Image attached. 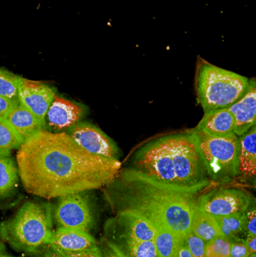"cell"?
<instances>
[{"instance_id":"37","label":"cell","mask_w":256,"mask_h":257,"mask_svg":"<svg viewBox=\"0 0 256 257\" xmlns=\"http://www.w3.org/2000/svg\"><path fill=\"white\" fill-rule=\"evenodd\" d=\"M247 257H256V252L250 251V253L247 255Z\"/></svg>"},{"instance_id":"25","label":"cell","mask_w":256,"mask_h":257,"mask_svg":"<svg viewBox=\"0 0 256 257\" xmlns=\"http://www.w3.org/2000/svg\"><path fill=\"white\" fill-rule=\"evenodd\" d=\"M0 96L18 102V75L0 68Z\"/></svg>"},{"instance_id":"22","label":"cell","mask_w":256,"mask_h":257,"mask_svg":"<svg viewBox=\"0 0 256 257\" xmlns=\"http://www.w3.org/2000/svg\"><path fill=\"white\" fill-rule=\"evenodd\" d=\"M215 220L220 230L221 236L228 239L238 238L240 234L245 233V212L227 216H216Z\"/></svg>"},{"instance_id":"2","label":"cell","mask_w":256,"mask_h":257,"mask_svg":"<svg viewBox=\"0 0 256 257\" xmlns=\"http://www.w3.org/2000/svg\"><path fill=\"white\" fill-rule=\"evenodd\" d=\"M112 186L118 208L139 207L158 216L183 242L190 231L197 195L159 183L128 167H121Z\"/></svg>"},{"instance_id":"21","label":"cell","mask_w":256,"mask_h":257,"mask_svg":"<svg viewBox=\"0 0 256 257\" xmlns=\"http://www.w3.org/2000/svg\"><path fill=\"white\" fill-rule=\"evenodd\" d=\"M17 164L9 156H0V198L9 196L19 180Z\"/></svg>"},{"instance_id":"11","label":"cell","mask_w":256,"mask_h":257,"mask_svg":"<svg viewBox=\"0 0 256 257\" xmlns=\"http://www.w3.org/2000/svg\"><path fill=\"white\" fill-rule=\"evenodd\" d=\"M50 86L18 76V102L45 123L46 113L55 97ZM46 124V123H45Z\"/></svg>"},{"instance_id":"41","label":"cell","mask_w":256,"mask_h":257,"mask_svg":"<svg viewBox=\"0 0 256 257\" xmlns=\"http://www.w3.org/2000/svg\"><path fill=\"white\" fill-rule=\"evenodd\" d=\"M252 184H253V185H254V186L256 187V180L254 181V182H253V183H252Z\"/></svg>"},{"instance_id":"1","label":"cell","mask_w":256,"mask_h":257,"mask_svg":"<svg viewBox=\"0 0 256 257\" xmlns=\"http://www.w3.org/2000/svg\"><path fill=\"white\" fill-rule=\"evenodd\" d=\"M16 164L24 189L48 200L106 187L122 167L119 159L84 150L67 132L47 129L21 144Z\"/></svg>"},{"instance_id":"9","label":"cell","mask_w":256,"mask_h":257,"mask_svg":"<svg viewBox=\"0 0 256 257\" xmlns=\"http://www.w3.org/2000/svg\"><path fill=\"white\" fill-rule=\"evenodd\" d=\"M53 219L58 227L89 232L94 218L86 192L60 197L53 210Z\"/></svg>"},{"instance_id":"32","label":"cell","mask_w":256,"mask_h":257,"mask_svg":"<svg viewBox=\"0 0 256 257\" xmlns=\"http://www.w3.org/2000/svg\"><path fill=\"white\" fill-rule=\"evenodd\" d=\"M102 254L103 257H127L116 244L112 243L111 241H106Z\"/></svg>"},{"instance_id":"30","label":"cell","mask_w":256,"mask_h":257,"mask_svg":"<svg viewBox=\"0 0 256 257\" xmlns=\"http://www.w3.org/2000/svg\"><path fill=\"white\" fill-rule=\"evenodd\" d=\"M57 252L64 257H103L102 250L98 247V245L95 247H92V248L81 250V251H75V252L57 251Z\"/></svg>"},{"instance_id":"14","label":"cell","mask_w":256,"mask_h":257,"mask_svg":"<svg viewBox=\"0 0 256 257\" xmlns=\"http://www.w3.org/2000/svg\"><path fill=\"white\" fill-rule=\"evenodd\" d=\"M48 244L56 251L75 252L95 247L97 241L89 232L57 227L52 231Z\"/></svg>"},{"instance_id":"20","label":"cell","mask_w":256,"mask_h":257,"mask_svg":"<svg viewBox=\"0 0 256 257\" xmlns=\"http://www.w3.org/2000/svg\"><path fill=\"white\" fill-rule=\"evenodd\" d=\"M190 231L205 242L221 236L215 217L199 208L196 204L192 213Z\"/></svg>"},{"instance_id":"6","label":"cell","mask_w":256,"mask_h":257,"mask_svg":"<svg viewBox=\"0 0 256 257\" xmlns=\"http://www.w3.org/2000/svg\"><path fill=\"white\" fill-rule=\"evenodd\" d=\"M199 149L204 157L214 186L236 180L239 172V136L208 135L193 129Z\"/></svg>"},{"instance_id":"33","label":"cell","mask_w":256,"mask_h":257,"mask_svg":"<svg viewBox=\"0 0 256 257\" xmlns=\"http://www.w3.org/2000/svg\"><path fill=\"white\" fill-rule=\"evenodd\" d=\"M248 248L250 251L256 252V235H250V236H245L244 238Z\"/></svg>"},{"instance_id":"19","label":"cell","mask_w":256,"mask_h":257,"mask_svg":"<svg viewBox=\"0 0 256 257\" xmlns=\"http://www.w3.org/2000/svg\"><path fill=\"white\" fill-rule=\"evenodd\" d=\"M193 129L208 135L229 134L234 132V118L228 108L207 111Z\"/></svg>"},{"instance_id":"7","label":"cell","mask_w":256,"mask_h":257,"mask_svg":"<svg viewBox=\"0 0 256 257\" xmlns=\"http://www.w3.org/2000/svg\"><path fill=\"white\" fill-rule=\"evenodd\" d=\"M125 167L159 183L181 190L175 176L168 134L151 139L141 145L131 155L130 163Z\"/></svg>"},{"instance_id":"24","label":"cell","mask_w":256,"mask_h":257,"mask_svg":"<svg viewBox=\"0 0 256 257\" xmlns=\"http://www.w3.org/2000/svg\"><path fill=\"white\" fill-rule=\"evenodd\" d=\"M122 251L127 257H158L153 240L139 241L125 238L124 249Z\"/></svg>"},{"instance_id":"28","label":"cell","mask_w":256,"mask_h":257,"mask_svg":"<svg viewBox=\"0 0 256 257\" xmlns=\"http://www.w3.org/2000/svg\"><path fill=\"white\" fill-rule=\"evenodd\" d=\"M245 236L256 235V200L253 199L248 209L245 211Z\"/></svg>"},{"instance_id":"12","label":"cell","mask_w":256,"mask_h":257,"mask_svg":"<svg viewBox=\"0 0 256 257\" xmlns=\"http://www.w3.org/2000/svg\"><path fill=\"white\" fill-rule=\"evenodd\" d=\"M87 109L82 104L55 95L45 117V123L55 132L71 128L84 117Z\"/></svg>"},{"instance_id":"23","label":"cell","mask_w":256,"mask_h":257,"mask_svg":"<svg viewBox=\"0 0 256 257\" xmlns=\"http://www.w3.org/2000/svg\"><path fill=\"white\" fill-rule=\"evenodd\" d=\"M22 141L6 119H0V156H7L18 149Z\"/></svg>"},{"instance_id":"36","label":"cell","mask_w":256,"mask_h":257,"mask_svg":"<svg viewBox=\"0 0 256 257\" xmlns=\"http://www.w3.org/2000/svg\"><path fill=\"white\" fill-rule=\"evenodd\" d=\"M0 257H14L11 256V255H8V254H6V253H3L2 251H0Z\"/></svg>"},{"instance_id":"8","label":"cell","mask_w":256,"mask_h":257,"mask_svg":"<svg viewBox=\"0 0 256 257\" xmlns=\"http://www.w3.org/2000/svg\"><path fill=\"white\" fill-rule=\"evenodd\" d=\"M253 199L244 189L222 185L201 193L196 199V205L214 217L227 216L244 213Z\"/></svg>"},{"instance_id":"13","label":"cell","mask_w":256,"mask_h":257,"mask_svg":"<svg viewBox=\"0 0 256 257\" xmlns=\"http://www.w3.org/2000/svg\"><path fill=\"white\" fill-rule=\"evenodd\" d=\"M234 118V133L241 136L256 124V78L249 79L244 94L228 107Z\"/></svg>"},{"instance_id":"31","label":"cell","mask_w":256,"mask_h":257,"mask_svg":"<svg viewBox=\"0 0 256 257\" xmlns=\"http://www.w3.org/2000/svg\"><path fill=\"white\" fill-rule=\"evenodd\" d=\"M19 102H15L9 100L5 97L0 96V119H5L10 111L18 104Z\"/></svg>"},{"instance_id":"42","label":"cell","mask_w":256,"mask_h":257,"mask_svg":"<svg viewBox=\"0 0 256 257\" xmlns=\"http://www.w3.org/2000/svg\"><path fill=\"white\" fill-rule=\"evenodd\" d=\"M255 125H256V124H255Z\"/></svg>"},{"instance_id":"5","label":"cell","mask_w":256,"mask_h":257,"mask_svg":"<svg viewBox=\"0 0 256 257\" xmlns=\"http://www.w3.org/2000/svg\"><path fill=\"white\" fill-rule=\"evenodd\" d=\"M249 79L203 61L196 80L197 100L204 112L228 108L244 94Z\"/></svg>"},{"instance_id":"40","label":"cell","mask_w":256,"mask_h":257,"mask_svg":"<svg viewBox=\"0 0 256 257\" xmlns=\"http://www.w3.org/2000/svg\"><path fill=\"white\" fill-rule=\"evenodd\" d=\"M2 248H3V246H2V245H1V244H0V251H1V250H2Z\"/></svg>"},{"instance_id":"27","label":"cell","mask_w":256,"mask_h":257,"mask_svg":"<svg viewBox=\"0 0 256 257\" xmlns=\"http://www.w3.org/2000/svg\"><path fill=\"white\" fill-rule=\"evenodd\" d=\"M183 242L192 257H206V242L193 232L189 231L186 234Z\"/></svg>"},{"instance_id":"39","label":"cell","mask_w":256,"mask_h":257,"mask_svg":"<svg viewBox=\"0 0 256 257\" xmlns=\"http://www.w3.org/2000/svg\"><path fill=\"white\" fill-rule=\"evenodd\" d=\"M171 257H177V252H176L175 254H173V255H172Z\"/></svg>"},{"instance_id":"26","label":"cell","mask_w":256,"mask_h":257,"mask_svg":"<svg viewBox=\"0 0 256 257\" xmlns=\"http://www.w3.org/2000/svg\"><path fill=\"white\" fill-rule=\"evenodd\" d=\"M231 239L218 236L206 242V257H230Z\"/></svg>"},{"instance_id":"29","label":"cell","mask_w":256,"mask_h":257,"mask_svg":"<svg viewBox=\"0 0 256 257\" xmlns=\"http://www.w3.org/2000/svg\"><path fill=\"white\" fill-rule=\"evenodd\" d=\"M250 253L244 238H234L231 240L230 257H247Z\"/></svg>"},{"instance_id":"16","label":"cell","mask_w":256,"mask_h":257,"mask_svg":"<svg viewBox=\"0 0 256 257\" xmlns=\"http://www.w3.org/2000/svg\"><path fill=\"white\" fill-rule=\"evenodd\" d=\"M243 183L256 180V125L239 136V172L238 177Z\"/></svg>"},{"instance_id":"35","label":"cell","mask_w":256,"mask_h":257,"mask_svg":"<svg viewBox=\"0 0 256 257\" xmlns=\"http://www.w3.org/2000/svg\"><path fill=\"white\" fill-rule=\"evenodd\" d=\"M48 257H64L63 255H61L60 253H58L56 250H54V249H52L51 247H50V249L47 251V252H45Z\"/></svg>"},{"instance_id":"18","label":"cell","mask_w":256,"mask_h":257,"mask_svg":"<svg viewBox=\"0 0 256 257\" xmlns=\"http://www.w3.org/2000/svg\"><path fill=\"white\" fill-rule=\"evenodd\" d=\"M119 218L126 230V237L133 240H153L155 231L152 223L140 212L122 208L117 209Z\"/></svg>"},{"instance_id":"34","label":"cell","mask_w":256,"mask_h":257,"mask_svg":"<svg viewBox=\"0 0 256 257\" xmlns=\"http://www.w3.org/2000/svg\"><path fill=\"white\" fill-rule=\"evenodd\" d=\"M177 257H192L190 254L188 248L186 247V245L184 244V242H182L177 250Z\"/></svg>"},{"instance_id":"38","label":"cell","mask_w":256,"mask_h":257,"mask_svg":"<svg viewBox=\"0 0 256 257\" xmlns=\"http://www.w3.org/2000/svg\"><path fill=\"white\" fill-rule=\"evenodd\" d=\"M38 257H48V255H47V254H46V253H44V254H43V255H40V256H38Z\"/></svg>"},{"instance_id":"4","label":"cell","mask_w":256,"mask_h":257,"mask_svg":"<svg viewBox=\"0 0 256 257\" xmlns=\"http://www.w3.org/2000/svg\"><path fill=\"white\" fill-rule=\"evenodd\" d=\"M168 139L179 188L198 196L215 187L193 129L168 134Z\"/></svg>"},{"instance_id":"17","label":"cell","mask_w":256,"mask_h":257,"mask_svg":"<svg viewBox=\"0 0 256 257\" xmlns=\"http://www.w3.org/2000/svg\"><path fill=\"white\" fill-rule=\"evenodd\" d=\"M5 119L18 135L22 143L45 129L46 125L30 110L19 103L10 111Z\"/></svg>"},{"instance_id":"15","label":"cell","mask_w":256,"mask_h":257,"mask_svg":"<svg viewBox=\"0 0 256 257\" xmlns=\"http://www.w3.org/2000/svg\"><path fill=\"white\" fill-rule=\"evenodd\" d=\"M123 208L136 210L150 220L155 231L153 241L158 253V257H171L177 252L182 242L179 240V238L176 236L173 230L170 229L158 216L139 207H123ZM118 209H122V208H118Z\"/></svg>"},{"instance_id":"10","label":"cell","mask_w":256,"mask_h":257,"mask_svg":"<svg viewBox=\"0 0 256 257\" xmlns=\"http://www.w3.org/2000/svg\"><path fill=\"white\" fill-rule=\"evenodd\" d=\"M67 132L71 138L84 150L110 159H119V150L115 142L97 126L78 122Z\"/></svg>"},{"instance_id":"3","label":"cell","mask_w":256,"mask_h":257,"mask_svg":"<svg viewBox=\"0 0 256 257\" xmlns=\"http://www.w3.org/2000/svg\"><path fill=\"white\" fill-rule=\"evenodd\" d=\"M52 231L50 205L33 201L25 202L0 227L2 238L13 248L24 252H34L48 244Z\"/></svg>"}]
</instances>
